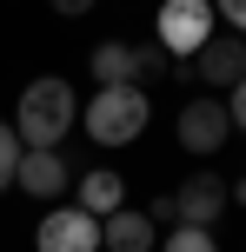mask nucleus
Instances as JSON below:
<instances>
[{"label":"nucleus","instance_id":"14","mask_svg":"<svg viewBox=\"0 0 246 252\" xmlns=\"http://www.w3.org/2000/svg\"><path fill=\"white\" fill-rule=\"evenodd\" d=\"M133 66H140V87H146V80H160V73H167V53H160V40H153V47H133Z\"/></svg>","mask_w":246,"mask_h":252},{"label":"nucleus","instance_id":"10","mask_svg":"<svg viewBox=\"0 0 246 252\" xmlns=\"http://www.w3.org/2000/svg\"><path fill=\"white\" fill-rule=\"evenodd\" d=\"M73 206H80V213H93V219L120 213V206H127V179H120L113 166H93V173H80V186H73Z\"/></svg>","mask_w":246,"mask_h":252},{"label":"nucleus","instance_id":"2","mask_svg":"<svg viewBox=\"0 0 246 252\" xmlns=\"http://www.w3.org/2000/svg\"><path fill=\"white\" fill-rule=\"evenodd\" d=\"M153 120V100L146 87H100L87 106H80V126H87L93 146H133Z\"/></svg>","mask_w":246,"mask_h":252},{"label":"nucleus","instance_id":"9","mask_svg":"<svg viewBox=\"0 0 246 252\" xmlns=\"http://www.w3.org/2000/svg\"><path fill=\"white\" fill-rule=\"evenodd\" d=\"M100 252H160V226L133 206H120L100 219Z\"/></svg>","mask_w":246,"mask_h":252},{"label":"nucleus","instance_id":"13","mask_svg":"<svg viewBox=\"0 0 246 252\" xmlns=\"http://www.w3.org/2000/svg\"><path fill=\"white\" fill-rule=\"evenodd\" d=\"M13 166H20V133L0 120V192H13Z\"/></svg>","mask_w":246,"mask_h":252},{"label":"nucleus","instance_id":"8","mask_svg":"<svg viewBox=\"0 0 246 252\" xmlns=\"http://www.w3.org/2000/svg\"><path fill=\"white\" fill-rule=\"evenodd\" d=\"M193 80H200V87H220V93H233L240 80H246V40L213 33L207 47L193 53Z\"/></svg>","mask_w":246,"mask_h":252},{"label":"nucleus","instance_id":"11","mask_svg":"<svg viewBox=\"0 0 246 252\" xmlns=\"http://www.w3.org/2000/svg\"><path fill=\"white\" fill-rule=\"evenodd\" d=\"M87 66H93L100 87H140V66H133V47H127V40H100Z\"/></svg>","mask_w":246,"mask_h":252},{"label":"nucleus","instance_id":"7","mask_svg":"<svg viewBox=\"0 0 246 252\" xmlns=\"http://www.w3.org/2000/svg\"><path fill=\"white\" fill-rule=\"evenodd\" d=\"M13 186H20L27 199H60V192H67V159H60V146H20Z\"/></svg>","mask_w":246,"mask_h":252},{"label":"nucleus","instance_id":"15","mask_svg":"<svg viewBox=\"0 0 246 252\" xmlns=\"http://www.w3.org/2000/svg\"><path fill=\"white\" fill-rule=\"evenodd\" d=\"M213 20H226L233 33H246V0H213Z\"/></svg>","mask_w":246,"mask_h":252},{"label":"nucleus","instance_id":"12","mask_svg":"<svg viewBox=\"0 0 246 252\" xmlns=\"http://www.w3.org/2000/svg\"><path fill=\"white\" fill-rule=\"evenodd\" d=\"M160 252H220V246H213L207 226H173L167 239H160Z\"/></svg>","mask_w":246,"mask_h":252},{"label":"nucleus","instance_id":"6","mask_svg":"<svg viewBox=\"0 0 246 252\" xmlns=\"http://www.w3.org/2000/svg\"><path fill=\"white\" fill-rule=\"evenodd\" d=\"M34 239H40V252H100V219L80 213V206H53Z\"/></svg>","mask_w":246,"mask_h":252},{"label":"nucleus","instance_id":"18","mask_svg":"<svg viewBox=\"0 0 246 252\" xmlns=\"http://www.w3.org/2000/svg\"><path fill=\"white\" fill-rule=\"evenodd\" d=\"M226 199H233V206H246V173L233 179V186H226Z\"/></svg>","mask_w":246,"mask_h":252},{"label":"nucleus","instance_id":"17","mask_svg":"<svg viewBox=\"0 0 246 252\" xmlns=\"http://www.w3.org/2000/svg\"><path fill=\"white\" fill-rule=\"evenodd\" d=\"M47 7H53V13H67V20H80V13H87L93 0H47Z\"/></svg>","mask_w":246,"mask_h":252},{"label":"nucleus","instance_id":"5","mask_svg":"<svg viewBox=\"0 0 246 252\" xmlns=\"http://www.w3.org/2000/svg\"><path fill=\"white\" fill-rule=\"evenodd\" d=\"M167 199H173V226H207V232H213V219L233 206V199H226V179H220V173H193V179H180Z\"/></svg>","mask_w":246,"mask_h":252},{"label":"nucleus","instance_id":"1","mask_svg":"<svg viewBox=\"0 0 246 252\" xmlns=\"http://www.w3.org/2000/svg\"><path fill=\"white\" fill-rule=\"evenodd\" d=\"M73 126H80V100H73V87H67L60 73H40L34 87L20 93V106H13L20 146H60Z\"/></svg>","mask_w":246,"mask_h":252},{"label":"nucleus","instance_id":"3","mask_svg":"<svg viewBox=\"0 0 246 252\" xmlns=\"http://www.w3.org/2000/svg\"><path fill=\"white\" fill-rule=\"evenodd\" d=\"M213 33H220L213 0H167V7L153 13V40H160V53H167V60H193Z\"/></svg>","mask_w":246,"mask_h":252},{"label":"nucleus","instance_id":"16","mask_svg":"<svg viewBox=\"0 0 246 252\" xmlns=\"http://www.w3.org/2000/svg\"><path fill=\"white\" fill-rule=\"evenodd\" d=\"M226 113H233V133H246V80L233 87V100H226Z\"/></svg>","mask_w":246,"mask_h":252},{"label":"nucleus","instance_id":"4","mask_svg":"<svg viewBox=\"0 0 246 252\" xmlns=\"http://www.w3.org/2000/svg\"><path fill=\"white\" fill-rule=\"evenodd\" d=\"M226 133H233V113H226V100H213V93H193V100L180 106V120H173V139H180L193 159L220 153Z\"/></svg>","mask_w":246,"mask_h":252}]
</instances>
